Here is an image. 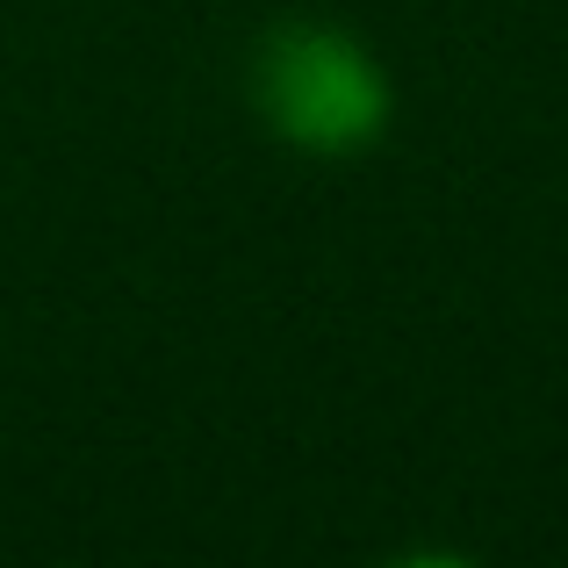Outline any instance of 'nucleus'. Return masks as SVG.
I'll return each mask as SVG.
<instances>
[{
  "mask_svg": "<svg viewBox=\"0 0 568 568\" xmlns=\"http://www.w3.org/2000/svg\"><path fill=\"white\" fill-rule=\"evenodd\" d=\"M245 94L260 123L303 159H361L396 123V80L375 58V43L346 22H281L252 43Z\"/></svg>",
  "mask_w": 568,
  "mask_h": 568,
  "instance_id": "obj_1",
  "label": "nucleus"
}]
</instances>
